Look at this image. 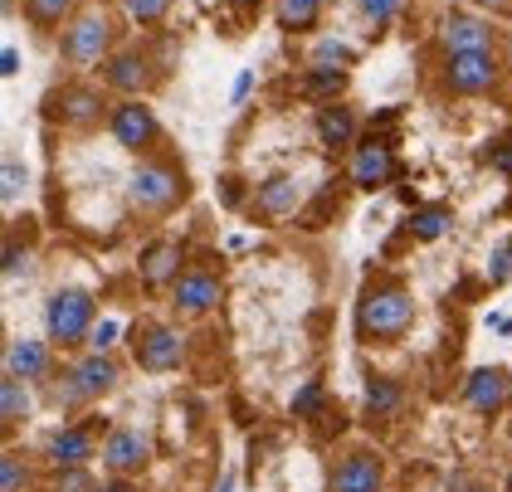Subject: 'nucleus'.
<instances>
[{
	"instance_id": "f257e3e1",
	"label": "nucleus",
	"mask_w": 512,
	"mask_h": 492,
	"mask_svg": "<svg viewBox=\"0 0 512 492\" xmlns=\"http://www.w3.org/2000/svg\"><path fill=\"white\" fill-rule=\"evenodd\" d=\"M410 317H415L410 298H405L400 288H381V293H371V298L361 303V332H371V337H395V332L410 327Z\"/></svg>"
},
{
	"instance_id": "f03ea898",
	"label": "nucleus",
	"mask_w": 512,
	"mask_h": 492,
	"mask_svg": "<svg viewBox=\"0 0 512 492\" xmlns=\"http://www.w3.org/2000/svg\"><path fill=\"white\" fill-rule=\"evenodd\" d=\"M88 322H93V298L88 293H54L49 298V337L59 341V346H69V341H79L88 332Z\"/></svg>"
},
{
	"instance_id": "7ed1b4c3",
	"label": "nucleus",
	"mask_w": 512,
	"mask_h": 492,
	"mask_svg": "<svg viewBox=\"0 0 512 492\" xmlns=\"http://www.w3.org/2000/svg\"><path fill=\"white\" fill-rule=\"evenodd\" d=\"M132 205L137 210H166L176 195H181V186H176V176L166 171V166H137V176H132Z\"/></svg>"
},
{
	"instance_id": "20e7f679",
	"label": "nucleus",
	"mask_w": 512,
	"mask_h": 492,
	"mask_svg": "<svg viewBox=\"0 0 512 492\" xmlns=\"http://www.w3.org/2000/svg\"><path fill=\"white\" fill-rule=\"evenodd\" d=\"M488 83H493V54L488 49L449 54V88L454 93H483Z\"/></svg>"
},
{
	"instance_id": "39448f33",
	"label": "nucleus",
	"mask_w": 512,
	"mask_h": 492,
	"mask_svg": "<svg viewBox=\"0 0 512 492\" xmlns=\"http://www.w3.org/2000/svg\"><path fill=\"white\" fill-rule=\"evenodd\" d=\"M103 49H108V20L103 15H83V20H74V30L64 35V54L79 59V64H98Z\"/></svg>"
},
{
	"instance_id": "423d86ee",
	"label": "nucleus",
	"mask_w": 512,
	"mask_h": 492,
	"mask_svg": "<svg viewBox=\"0 0 512 492\" xmlns=\"http://www.w3.org/2000/svg\"><path fill=\"white\" fill-rule=\"evenodd\" d=\"M395 176V156L391 147H381V142H366V147H356L352 156V181L361 190H371V186H386Z\"/></svg>"
},
{
	"instance_id": "0eeeda50",
	"label": "nucleus",
	"mask_w": 512,
	"mask_h": 492,
	"mask_svg": "<svg viewBox=\"0 0 512 492\" xmlns=\"http://www.w3.org/2000/svg\"><path fill=\"white\" fill-rule=\"evenodd\" d=\"M181 361V337L171 327H152L147 337L137 341V366L142 371H171Z\"/></svg>"
},
{
	"instance_id": "6e6552de",
	"label": "nucleus",
	"mask_w": 512,
	"mask_h": 492,
	"mask_svg": "<svg viewBox=\"0 0 512 492\" xmlns=\"http://www.w3.org/2000/svg\"><path fill=\"white\" fill-rule=\"evenodd\" d=\"M512 395V380H503L498 371H473L469 385H464V400H469L478 415H493V410H503Z\"/></svg>"
},
{
	"instance_id": "1a4fd4ad",
	"label": "nucleus",
	"mask_w": 512,
	"mask_h": 492,
	"mask_svg": "<svg viewBox=\"0 0 512 492\" xmlns=\"http://www.w3.org/2000/svg\"><path fill=\"white\" fill-rule=\"evenodd\" d=\"M113 137H118L122 147H147L157 137V117L147 113L142 103H122L118 113H113Z\"/></svg>"
},
{
	"instance_id": "9d476101",
	"label": "nucleus",
	"mask_w": 512,
	"mask_h": 492,
	"mask_svg": "<svg viewBox=\"0 0 512 492\" xmlns=\"http://www.w3.org/2000/svg\"><path fill=\"white\" fill-rule=\"evenodd\" d=\"M376 483H381V463L371 454L342 458V468L332 473V488L337 492H376Z\"/></svg>"
},
{
	"instance_id": "9b49d317",
	"label": "nucleus",
	"mask_w": 512,
	"mask_h": 492,
	"mask_svg": "<svg viewBox=\"0 0 512 492\" xmlns=\"http://www.w3.org/2000/svg\"><path fill=\"white\" fill-rule=\"evenodd\" d=\"M69 380H74V385H69V400H83V395H103V390L118 380V371H113V361H108V356H98V351H93L83 366H74V376Z\"/></svg>"
},
{
	"instance_id": "f8f14e48",
	"label": "nucleus",
	"mask_w": 512,
	"mask_h": 492,
	"mask_svg": "<svg viewBox=\"0 0 512 492\" xmlns=\"http://www.w3.org/2000/svg\"><path fill=\"white\" fill-rule=\"evenodd\" d=\"M103 458H108L118 473H132V468H142V463H147V439H142L137 429H118V434H108Z\"/></svg>"
},
{
	"instance_id": "ddd939ff",
	"label": "nucleus",
	"mask_w": 512,
	"mask_h": 492,
	"mask_svg": "<svg viewBox=\"0 0 512 492\" xmlns=\"http://www.w3.org/2000/svg\"><path fill=\"white\" fill-rule=\"evenodd\" d=\"M49 458H54V468H83V463L93 458L88 429H64V434H54V439H49Z\"/></svg>"
},
{
	"instance_id": "4468645a",
	"label": "nucleus",
	"mask_w": 512,
	"mask_h": 492,
	"mask_svg": "<svg viewBox=\"0 0 512 492\" xmlns=\"http://www.w3.org/2000/svg\"><path fill=\"white\" fill-rule=\"evenodd\" d=\"M176 303L186 307V312L215 307L220 303V283H215V273H186V278L176 283Z\"/></svg>"
},
{
	"instance_id": "2eb2a0df",
	"label": "nucleus",
	"mask_w": 512,
	"mask_h": 492,
	"mask_svg": "<svg viewBox=\"0 0 512 492\" xmlns=\"http://www.w3.org/2000/svg\"><path fill=\"white\" fill-rule=\"evenodd\" d=\"M488 25L483 20H469V15H449V25H444V44H449V54H464V49H488Z\"/></svg>"
},
{
	"instance_id": "dca6fc26",
	"label": "nucleus",
	"mask_w": 512,
	"mask_h": 492,
	"mask_svg": "<svg viewBox=\"0 0 512 492\" xmlns=\"http://www.w3.org/2000/svg\"><path fill=\"white\" fill-rule=\"evenodd\" d=\"M176 264H181V249H176V244H152V249L142 254V278H147V288L171 283V278H176Z\"/></svg>"
},
{
	"instance_id": "f3484780",
	"label": "nucleus",
	"mask_w": 512,
	"mask_h": 492,
	"mask_svg": "<svg viewBox=\"0 0 512 492\" xmlns=\"http://www.w3.org/2000/svg\"><path fill=\"white\" fill-rule=\"evenodd\" d=\"M5 371L20 376V380H35L44 371V346L40 341H15L10 356H5Z\"/></svg>"
},
{
	"instance_id": "a211bd4d",
	"label": "nucleus",
	"mask_w": 512,
	"mask_h": 492,
	"mask_svg": "<svg viewBox=\"0 0 512 492\" xmlns=\"http://www.w3.org/2000/svg\"><path fill=\"white\" fill-rule=\"evenodd\" d=\"M298 205V181H288V176H274L269 186L259 190V210L264 215H288Z\"/></svg>"
},
{
	"instance_id": "6ab92c4d",
	"label": "nucleus",
	"mask_w": 512,
	"mask_h": 492,
	"mask_svg": "<svg viewBox=\"0 0 512 492\" xmlns=\"http://www.w3.org/2000/svg\"><path fill=\"white\" fill-rule=\"evenodd\" d=\"M317 137H322V147H347L352 142V117L342 108H327L317 117Z\"/></svg>"
},
{
	"instance_id": "aec40b11",
	"label": "nucleus",
	"mask_w": 512,
	"mask_h": 492,
	"mask_svg": "<svg viewBox=\"0 0 512 492\" xmlns=\"http://www.w3.org/2000/svg\"><path fill=\"white\" fill-rule=\"evenodd\" d=\"M366 410L371 415H395L400 410V385L395 380H371L366 385Z\"/></svg>"
},
{
	"instance_id": "412c9836",
	"label": "nucleus",
	"mask_w": 512,
	"mask_h": 492,
	"mask_svg": "<svg viewBox=\"0 0 512 492\" xmlns=\"http://www.w3.org/2000/svg\"><path fill=\"white\" fill-rule=\"evenodd\" d=\"M113 88H127V93H132V88H142V83H147V64H142V59H137V54H122V59H113Z\"/></svg>"
},
{
	"instance_id": "4be33fe9",
	"label": "nucleus",
	"mask_w": 512,
	"mask_h": 492,
	"mask_svg": "<svg viewBox=\"0 0 512 492\" xmlns=\"http://www.w3.org/2000/svg\"><path fill=\"white\" fill-rule=\"evenodd\" d=\"M317 5H322V0H278V20H283L288 30H308L317 20Z\"/></svg>"
},
{
	"instance_id": "5701e85b",
	"label": "nucleus",
	"mask_w": 512,
	"mask_h": 492,
	"mask_svg": "<svg viewBox=\"0 0 512 492\" xmlns=\"http://www.w3.org/2000/svg\"><path fill=\"white\" fill-rule=\"evenodd\" d=\"M444 229H449V210H439V205L410 215V234H415V239H439Z\"/></svg>"
},
{
	"instance_id": "b1692460",
	"label": "nucleus",
	"mask_w": 512,
	"mask_h": 492,
	"mask_svg": "<svg viewBox=\"0 0 512 492\" xmlns=\"http://www.w3.org/2000/svg\"><path fill=\"white\" fill-rule=\"evenodd\" d=\"M25 390H20V376H10V380H0V415L5 419H20L25 415Z\"/></svg>"
},
{
	"instance_id": "393cba45",
	"label": "nucleus",
	"mask_w": 512,
	"mask_h": 492,
	"mask_svg": "<svg viewBox=\"0 0 512 492\" xmlns=\"http://www.w3.org/2000/svg\"><path fill=\"white\" fill-rule=\"evenodd\" d=\"M64 113L74 122H88V117H98V98L88 88H74V93H64Z\"/></svg>"
},
{
	"instance_id": "a878e982",
	"label": "nucleus",
	"mask_w": 512,
	"mask_h": 492,
	"mask_svg": "<svg viewBox=\"0 0 512 492\" xmlns=\"http://www.w3.org/2000/svg\"><path fill=\"white\" fill-rule=\"evenodd\" d=\"M342 83H347L342 69H313V74H308V93H313V98H327V93H342Z\"/></svg>"
},
{
	"instance_id": "bb28decb",
	"label": "nucleus",
	"mask_w": 512,
	"mask_h": 492,
	"mask_svg": "<svg viewBox=\"0 0 512 492\" xmlns=\"http://www.w3.org/2000/svg\"><path fill=\"white\" fill-rule=\"evenodd\" d=\"M317 410H322V385L308 380V385L293 395V415H317Z\"/></svg>"
},
{
	"instance_id": "cd10ccee",
	"label": "nucleus",
	"mask_w": 512,
	"mask_h": 492,
	"mask_svg": "<svg viewBox=\"0 0 512 492\" xmlns=\"http://www.w3.org/2000/svg\"><path fill=\"white\" fill-rule=\"evenodd\" d=\"M166 5H171V0H127L132 20H142V25H152V20H161V15H166Z\"/></svg>"
},
{
	"instance_id": "c85d7f7f",
	"label": "nucleus",
	"mask_w": 512,
	"mask_h": 492,
	"mask_svg": "<svg viewBox=\"0 0 512 492\" xmlns=\"http://www.w3.org/2000/svg\"><path fill=\"white\" fill-rule=\"evenodd\" d=\"M25 190V171L15 166V161H5V186H0V195H5V205H15V195Z\"/></svg>"
},
{
	"instance_id": "c756f323",
	"label": "nucleus",
	"mask_w": 512,
	"mask_h": 492,
	"mask_svg": "<svg viewBox=\"0 0 512 492\" xmlns=\"http://www.w3.org/2000/svg\"><path fill=\"white\" fill-rule=\"evenodd\" d=\"M30 10H35V20H44V25H54L64 10H69V0H30Z\"/></svg>"
},
{
	"instance_id": "7c9ffc66",
	"label": "nucleus",
	"mask_w": 512,
	"mask_h": 492,
	"mask_svg": "<svg viewBox=\"0 0 512 492\" xmlns=\"http://www.w3.org/2000/svg\"><path fill=\"white\" fill-rule=\"evenodd\" d=\"M508 273H512V239L503 244V249H498V254H493V268H488V283H503Z\"/></svg>"
},
{
	"instance_id": "2f4dec72",
	"label": "nucleus",
	"mask_w": 512,
	"mask_h": 492,
	"mask_svg": "<svg viewBox=\"0 0 512 492\" xmlns=\"http://www.w3.org/2000/svg\"><path fill=\"white\" fill-rule=\"evenodd\" d=\"M54 492H93V483H88L83 468H64V478H59V488Z\"/></svg>"
},
{
	"instance_id": "473e14b6",
	"label": "nucleus",
	"mask_w": 512,
	"mask_h": 492,
	"mask_svg": "<svg viewBox=\"0 0 512 492\" xmlns=\"http://www.w3.org/2000/svg\"><path fill=\"white\" fill-rule=\"evenodd\" d=\"M20 483H25L20 463H15V458H0V492H15Z\"/></svg>"
},
{
	"instance_id": "72a5a7b5",
	"label": "nucleus",
	"mask_w": 512,
	"mask_h": 492,
	"mask_svg": "<svg viewBox=\"0 0 512 492\" xmlns=\"http://www.w3.org/2000/svg\"><path fill=\"white\" fill-rule=\"evenodd\" d=\"M361 10H366V15L381 25V20H391L395 10H400V0H361Z\"/></svg>"
},
{
	"instance_id": "f704fd0d",
	"label": "nucleus",
	"mask_w": 512,
	"mask_h": 492,
	"mask_svg": "<svg viewBox=\"0 0 512 492\" xmlns=\"http://www.w3.org/2000/svg\"><path fill=\"white\" fill-rule=\"evenodd\" d=\"M122 327L118 322H98V332H93V351H108L113 346V337H118Z\"/></svg>"
},
{
	"instance_id": "c9c22d12",
	"label": "nucleus",
	"mask_w": 512,
	"mask_h": 492,
	"mask_svg": "<svg viewBox=\"0 0 512 492\" xmlns=\"http://www.w3.org/2000/svg\"><path fill=\"white\" fill-rule=\"evenodd\" d=\"M317 59H332V64H347V44H332V39H322V44H317Z\"/></svg>"
},
{
	"instance_id": "e433bc0d",
	"label": "nucleus",
	"mask_w": 512,
	"mask_h": 492,
	"mask_svg": "<svg viewBox=\"0 0 512 492\" xmlns=\"http://www.w3.org/2000/svg\"><path fill=\"white\" fill-rule=\"evenodd\" d=\"M493 166H498V171H512V142H498V147H493Z\"/></svg>"
},
{
	"instance_id": "4c0bfd02",
	"label": "nucleus",
	"mask_w": 512,
	"mask_h": 492,
	"mask_svg": "<svg viewBox=\"0 0 512 492\" xmlns=\"http://www.w3.org/2000/svg\"><path fill=\"white\" fill-rule=\"evenodd\" d=\"M0 74H5V78H10V74H20V54H15L10 44H5V54H0Z\"/></svg>"
},
{
	"instance_id": "58836bf2",
	"label": "nucleus",
	"mask_w": 512,
	"mask_h": 492,
	"mask_svg": "<svg viewBox=\"0 0 512 492\" xmlns=\"http://www.w3.org/2000/svg\"><path fill=\"white\" fill-rule=\"evenodd\" d=\"M15 273H25V254L5 249V278H15Z\"/></svg>"
},
{
	"instance_id": "ea45409f",
	"label": "nucleus",
	"mask_w": 512,
	"mask_h": 492,
	"mask_svg": "<svg viewBox=\"0 0 512 492\" xmlns=\"http://www.w3.org/2000/svg\"><path fill=\"white\" fill-rule=\"evenodd\" d=\"M249 88H254V74L244 69V74L235 78V103H244V93H249Z\"/></svg>"
},
{
	"instance_id": "a19ab883",
	"label": "nucleus",
	"mask_w": 512,
	"mask_h": 492,
	"mask_svg": "<svg viewBox=\"0 0 512 492\" xmlns=\"http://www.w3.org/2000/svg\"><path fill=\"white\" fill-rule=\"evenodd\" d=\"M103 492H132V488H127V483H108V488H103Z\"/></svg>"
},
{
	"instance_id": "79ce46f5",
	"label": "nucleus",
	"mask_w": 512,
	"mask_h": 492,
	"mask_svg": "<svg viewBox=\"0 0 512 492\" xmlns=\"http://www.w3.org/2000/svg\"><path fill=\"white\" fill-rule=\"evenodd\" d=\"M220 492H235V478H225V483H220Z\"/></svg>"
},
{
	"instance_id": "37998d69",
	"label": "nucleus",
	"mask_w": 512,
	"mask_h": 492,
	"mask_svg": "<svg viewBox=\"0 0 512 492\" xmlns=\"http://www.w3.org/2000/svg\"><path fill=\"white\" fill-rule=\"evenodd\" d=\"M478 5H508V0H478Z\"/></svg>"
},
{
	"instance_id": "c03bdc74",
	"label": "nucleus",
	"mask_w": 512,
	"mask_h": 492,
	"mask_svg": "<svg viewBox=\"0 0 512 492\" xmlns=\"http://www.w3.org/2000/svg\"><path fill=\"white\" fill-rule=\"evenodd\" d=\"M508 405H512V395H508Z\"/></svg>"
}]
</instances>
